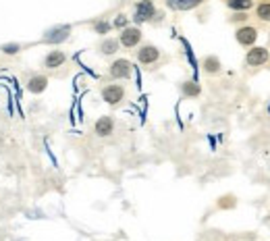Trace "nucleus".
Segmentation results:
<instances>
[{
  "label": "nucleus",
  "instance_id": "9d476101",
  "mask_svg": "<svg viewBox=\"0 0 270 241\" xmlns=\"http://www.w3.org/2000/svg\"><path fill=\"white\" fill-rule=\"evenodd\" d=\"M67 60V54L63 52V50H52V52H48L46 58H44V67L46 69H58L63 67Z\"/></svg>",
  "mask_w": 270,
  "mask_h": 241
},
{
  "label": "nucleus",
  "instance_id": "6ab92c4d",
  "mask_svg": "<svg viewBox=\"0 0 270 241\" xmlns=\"http://www.w3.org/2000/svg\"><path fill=\"white\" fill-rule=\"evenodd\" d=\"M111 23H108V21H98L96 25H94V32L96 34H100V36H104V34H108V32H111Z\"/></svg>",
  "mask_w": 270,
  "mask_h": 241
},
{
  "label": "nucleus",
  "instance_id": "2eb2a0df",
  "mask_svg": "<svg viewBox=\"0 0 270 241\" xmlns=\"http://www.w3.org/2000/svg\"><path fill=\"white\" fill-rule=\"evenodd\" d=\"M181 94L185 98H197L199 94H202V87H199V83H195V81H183L181 83Z\"/></svg>",
  "mask_w": 270,
  "mask_h": 241
},
{
  "label": "nucleus",
  "instance_id": "f3484780",
  "mask_svg": "<svg viewBox=\"0 0 270 241\" xmlns=\"http://www.w3.org/2000/svg\"><path fill=\"white\" fill-rule=\"evenodd\" d=\"M256 17L260 19V21L264 23H270V2H262L256 6Z\"/></svg>",
  "mask_w": 270,
  "mask_h": 241
},
{
  "label": "nucleus",
  "instance_id": "aec40b11",
  "mask_svg": "<svg viewBox=\"0 0 270 241\" xmlns=\"http://www.w3.org/2000/svg\"><path fill=\"white\" fill-rule=\"evenodd\" d=\"M19 50H21V46H19V44H6V46H2V52L4 54H17Z\"/></svg>",
  "mask_w": 270,
  "mask_h": 241
},
{
  "label": "nucleus",
  "instance_id": "1a4fd4ad",
  "mask_svg": "<svg viewBox=\"0 0 270 241\" xmlns=\"http://www.w3.org/2000/svg\"><path fill=\"white\" fill-rule=\"evenodd\" d=\"M94 131L98 137H108V135H113L115 131V119L113 117H100L96 120V125H94Z\"/></svg>",
  "mask_w": 270,
  "mask_h": 241
},
{
  "label": "nucleus",
  "instance_id": "ddd939ff",
  "mask_svg": "<svg viewBox=\"0 0 270 241\" xmlns=\"http://www.w3.org/2000/svg\"><path fill=\"white\" fill-rule=\"evenodd\" d=\"M202 67H204V71H206V73L214 75V73H221V67H223V65H221V58L210 54V56H206V58L202 60Z\"/></svg>",
  "mask_w": 270,
  "mask_h": 241
},
{
  "label": "nucleus",
  "instance_id": "0eeeda50",
  "mask_svg": "<svg viewBox=\"0 0 270 241\" xmlns=\"http://www.w3.org/2000/svg\"><path fill=\"white\" fill-rule=\"evenodd\" d=\"M235 40H237V42L241 44V46H254L256 40H258V29L252 27V25H241V27H237Z\"/></svg>",
  "mask_w": 270,
  "mask_h": 241
},
{
  "label": "nucleus",
  "instance_id": "f257e3e1",
  "mask_svg": "<svg viewBox=\"0 0 270 241\" xmlns=\"http://www.w3.org/2000/svg\"><path fill=\"white\" fill-rule=\"evenodd\" d=\"M102 100L106 104L116 106L118 102L125 100V87L121 83H108L106 87H102Z\"/></svg>",
  "mask_w": 270,
  "mask_h": 241
},
{
  "label": "nucleus",
  "instance_id": "6e6552de",
  "mask_svg": "<svg viewBox=\"0 0 270 241\" xmlns=\"http://www.w3.org/2000/svg\"><path fill=\"white\" fill-rule=\"evenodd\" d=\"M158 58H160V50L152 44H146V46H142L137 50V60L142 65H154Z\"/></svg>",
  "mask_w": 270,
  "mask_h": 241
},
{
  "label": "nucleus",
  "instance_id": "412c9836",
  "mask_svg": "<svg viewBox=\"0 0 270 241\" xmlns=\"http://www.w3.org/2000/svg\"><path fill=\"white\" fill-rule=\"evenodd\" d=\"M127 23H129V21H127V17H125V15H118V17L115 19V23H113V25H115V27H118V29H125V27H127Z\"/></svg>",
  "mask_w": 270,
  "mask_h": 241
},
{
  "label": "nucleus",
  "instance_id": "7ed1b4c3",
  "mask_svg": "<svg viewBox=\"0 0 270 241\" xmlns=\"http://www.w3.org/2000/svg\"><path fill=\"white\" fill-rule=\"evenodd\" d=\"M69 36H71V27L58 25V27L48 29V32L44 34V38H42V42L44 44H63L65 40H69Z\"/></svg>",
  "mask_w": 270,
  "mask_h": 241
},
{
  "label": "nucleus",
  "instance_id": "f8f14e48",
  "mask_svg": "<svg viewBox=\"0 0 270 241\" xmlns=\"http://www.w3.org/2000/svg\"><path fill=\"white\" fill-rule=\"evenodd\" d=\"M46 87H48V77H46V75H34V77L27 81V89H29L32 94H42Z\"/></svg>",
  "mask_w": 270,
  "mask_h": 241
},
{
  "label": "nucleus",
  "instance_id": "423d86ee",
  "mask_svg": "<svg viewBox=\"0 0 270 241\" xmlns=\"http://www.w3.org/2000/svg\"><path fill=\"white\" fill-rule=\"evenodd\" d=\"M142 42V29L139 27H125L121 29V38H118V44L125 48H133Z\"/></svg>",
  "mask_w": 270,
  "mask_h": 241
},
{
  "label": "nucleus",
  "instance_id": "9b49d317",
  "mask_svg": "<svg viewBox=\"0 0 270 241\" xmlns=\"http://www.w3.org/2000/svg\"><path fill=\"white\" fill-rule=\"evenodd\" d=\"M202 2L204 0H166V6L173 8V11H192Z\"/></svg>",
  "mask_w": 270,
  "mask_h": 241
},
{
  "label": "nucleus",
  "instance_id": "4468645a",
  "mask_svg": "<svg viewBox=\"0 0 270 241\" xmlns=\"http://www.w3.org/2000/svg\"><path fill=\"white\" fill-rule=\"evenodd\" d=\"M118 40H115V38H106V40H102L100 42V52H102L104 56H111V54H116L118 52Z\"/></svg>",
  "mask_w": 270,
  "mask_h": 241
},
{
  "label": "nucleus",
  "instance_id": "20e7f679",
  "mask_svg": "<svg viewBox=\"0 0 270 241\" xmlns=\"http://www.w3.org/2000/svg\"><path fill=\"white\" fill-rule=\"evenodd\" d=\"M154 15H156V6H154L152 0H139L135 4V15H133L135 23H146Z\"/></svg>",
  "mask_w": 270,
  "mask_h": 241
},
{
  "label": "nucleus",
  "instance_id": "f03ea898",
  "mask_svg": "<svg viewBox=\"0 0 270 241\" xmlns=\"http://www.w3.org/2000/svg\"><path fill=\"white\" fill-rule=\"evenodd\" d=\"M268 60H270V52H268V48H262V46H254L245 54V65L249 67H262Z\"/></svg>",
  "mask_w": 270,
  "mask_h": 241
},
{
  "label": "nucleus",
  "instance_id": "dca6fc26",
  "mask_svg": "<svg viewBox=\"0 0 270 241\" xmlns=\"http://www.w3.org/2000/svg\"><path fill=\"white\" fill-rule=\"evenodd\" d=\"M227 6L233 8V11H249L254 6V0H227Z\"/></svg>",
  "mask_w": 270,
  "mask_h": 241
},
{
  "label": "nucleus",
  "instance_id": "a211bd4d",
  "mask_svg": "<svg viewBox=\"0 0 270 241\" xmlns=\"http://www.w3.org/2000/svg\"><path fill=\"white\" fill-rule=\"evenodd\" d=\"M221 210H231V208H235L237 206V198L233 196V194H227V196H223L221 200H218V204H216Z\"/></svg>",
  "mask_w": 270,
  "mask_h": 241
},
{
  "label": "nucleus",
  "instance_id": "39448f33",
  "mask_svg": "<svg viewBox=\"0 0 270 241\" xmlns=\"http://www.w3.org/2000/svg\"><path fill=\"white\" fill-rule=\"evenodd\" d=\"M108 75L113 79H127L131 77V63L127 58H116L115 63L108 67Z\"/></svg>",
  "mask_w": 270,
  "mask_h": 241
}]
</instances>
